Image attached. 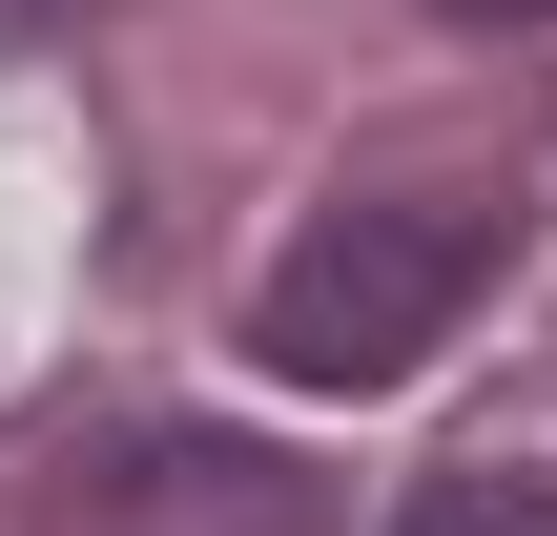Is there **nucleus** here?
<instances>
[{
    "label": "nucleus",
    "mask_w": 557,
    "mask_h": 536,
    "mask_svg": "<svg viewBox=\"0 0 557 536\" xmlns=\"http://www.w3.org/2000/svg\"><path fill=\"white\" fill-rule=\"evenodd\" d=\"M496 269H517V207H496V186H372V207L289 227V269L248 289V351H269L289 392H393V372L455 351V310H475Z\"/></svg>",
    "instance_id": "obj_1"
},
{
    "label": "nucleus",
    "mask_w": 557,
    "mask_h": 536,
    "mask_svg": "<svg viewBox=\"0 0 557 536\" xmlns=\"http://www.w3.org/2000/svg\"><path fill=\"white\" fill-rule=\"evenodd\" d=\"M83 536H310V475L289 454H227V434H124Z\"/></svg>",
    "instance_id": "obj_2"
},
{
    "label": "nucleus",
    "mask_w": 557,
    "mask_h": 536,
    "mask_svg": "<svg viewBox=\"0 0 557 536\" xmlns=\"http://www.w3.org/2000/svg\"><path fill=\"white\" fill-rule=\"evenodd\" d=\"M393 536H557V475L537 454H455V475H413Z\"/></svg>",
    "instance_id": "obj_3"
},
{
    "label": "nucleus",
    "mask_w": 557,
    "mask_h": 536,
    "mask_svg": "<svg viewBox=\"0 0 557 536\" xmlns=\"http://www.w3.org/2000/svg\"><path fill=\"white\" fill-rule=\"evenodd\" d=\"M455 21H557V0H455Z\"/></svg>",
    "instance_id": "obj_4"
}]
</instances>
